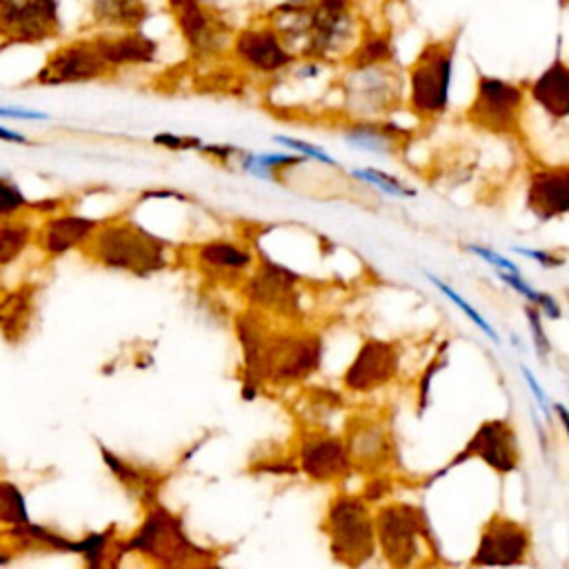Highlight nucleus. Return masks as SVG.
Segmentation results:
<instances>
[{
  "label": "nucleus",
  "mask_w": 569,
  "mask_h": 569,
  "mask_svg": "<svg viewBox=\"0 0 569 569\" xmlns=\"http://www.w3.org/2000/svg\"><path fill=\"white\" fill-rule=\"evenodd\" d=\"M342 438L349 449L353 471L373 476L387 473L393 465V438L385 420L367 413L351 416L345 425Z\"/></svg>",
  "instance_id": "12"
},
{
  "label": "nucleus",
  "mask_w": 569,
  "mask_h": 569,
  "mask_svg": "<svg viewBox=\"0 0 569 569\" xmlns=\"http://www.w3.org/2000/svg\"><path fill=\"white\" fill-rule=\"evenodd\" d=\"M400 82L380 64L358 67L345 84V107L358 118H378L396 107Z\"/></svg>",
  "instance_id": "14"
},
{
  "label": "nucleus",
  "mask_w": 569,
  "mask_h": 569,
  "mask_svg": "<svg viewBox=\"0 0 569 569\" xmlns=\"http://www.w3.org/2000/svg\"><path fill=\"white\" fill-rule=\"evenodd\" d=\"M296 460L300 473L313 482H342L353 473V462L342 436L327 427H305L298 438Z\"/></svg>",
  "instance_id": "10"
},
{
  "label": "nucleus",
  "mask_w": 569,
  "mask_h": 569,
  "mask_svg": "<svg viewBox=\"0 0 569 569\" xmlns=\"http://www.w3.org/2000/svg\"><path fill=\"white\" fill-rule=\"evenodd\" d=\"M100 453H102L104 465L113 473V478L120 482V487L127 493L136 496V500H140L144 509L158 502V493H160V487H162V478L158 473H153V471H149L144 467H138L133 462L122 460L120 456L111 453L102 445H100Z\"/></svg>",
  "instance_id": "25"
},
{
  "label": "nucleus",
  "mask_w": 569,
  "mask_h": 569,
  "mask_svg": "<svg viewBox=\"0 0 569 569\" xmlns=\"http://www.w3.org/2000/svg\"><path fill=\"white\" fill-rule=\"evenodd\" d=\"M258 253H260V262L242 284L249 307L293 320L300 313V296H298L300 276L293 269L276 262L267 253L262 251Z\"/></svg>",
  "instance_id": "9"
},
{
  "label": "nucleus",
  "mask_w": 569,
  "mask_h": 569,
  "mask_svg": "<svg viewBox=\"0 0 569 569\" xmlns=\"http://www.w3.org/2000/svg\"><path fill=\"white\" fill-rule=\"evenodd\" d=\"M58 29V0H0V36L31 44L56 36Z\"/></svg>",
  "instance_id": "16"
},
{
  "label": "nucleus",
  "mask_w": 569,
  "mask_h": 569,
  "mask_svg": "<svg viewBox=\"0 0 569 569\" xmlns=\"http://www.w3.org/2000/svg\"><path fill=\"white\" fill-rule=\"evenodd\" d=\"M382 558L396 569L442 562L425 511L411 502H387L373 513Z\"/></svg>",
  "instance_id": "3"
},
{
  "label": "nucleus",
  "mask_w": 569,
  "mask_h": 569,
  "mask_svg": "<svg viewBox=\"0 0 569 569\" xmlns=\"http://www.w3.org/2000/svg\"><path fill=\"white\" fill-rule=\"evenodd\" d=\"M533 102L553 120L569 118V64L556 58L529 89Z\"/></svg>",
  "instance_id": "24"
},
{
  "label": "nucleus",
  "mask_w": 569,
  "mask_h": 569,
  "mask_svg": "<svg viewBox=\"0 0 569 569\" xmlns=\"http://www.w3.org/2000/svg\"><path fill=\"white\" fill-rule=\"evenodd\" d=\"M82 251L104 269L138 278L153 276L169 264V242L127 218L102 220Z\"/></svg>",
  "instance_id": "1"
},
{
  "label": "nucleus",
  "mask_w": 569,
  "mask_h": 569,
  "mask_svg": "<svg viewBox=\"0 0 569 569\" xmlns=\"http://www.w3.org/2000/svg\"><path fill=\"white\" fill-rule=\"evenodd\" d=\"M0 522L7 527L29 522V511L22 491L4 480H0Z\"/></svg>",
  "instance_id": "30"
},
{
  "label": "nucleus",
  "mask_w": 569,
  "mask_h": 569,
  "mask_svg": "<svg viewBox=\"0 0 569 569\" xmlns=\"http://www.w3.org/2000/svg\"><path fill=\"white\" fill-rule=\"evenodd\" d=\"M196 262L200 271L213 282L244 284L247 276L251 273L253 251L236 240L216 238L202 242L196 249Z\"/></svg>",
  "instance_id": "20"
},
{
  "label": "nucleus",
  "mask_w": 569,
  "mask_h": 569,
  "mask_svg": "<svg viewBox=\"0 0 569 569\" xmlns=\"http://www.w3.org/2000/svg\"><path fill=\"white\" fill-rule=\"evenodd\" d=\"M0 118H11V120H47L49 116L42 113V111H33V109L0 107Z\"/></svg>",
  "instance_id": "42"
},
{
  "label": "nucleus",
  "mask_w": 569,
  "mask_h": 569,
  "mask_svg": "<svg viewBox=\"0 0 569 569\" xmlns=\"http://www.w3.org/2000/svg\"><path fill=\"white\" fill-rule=\"evenodd\" d=\"M111 531L113 527H109L107 531H89L82 540H76V551L82 562L91 569H98L104 565V558L109 556V542H111Z\"/></svg>",
  "instance_id": "32"
},
{
  "label": "nucleus",
  "mask_w": 569,
  "mask_h": 569,
  "mask_svg": "<svg viewBox=\"0 0 569 569\" xmlns=\"http://www.w3.org/2000/svg\"><path fill=\"white\" fill-rule=\"evenodd\" d=\"M567 298H569V291H567Z\"/></svg>",
  "instance_id": "45"
},
{
  "label": "nucleus",
  "mask_w": 569,
  "mask_h": 569,
  "mask_svg": "<svg viewBox=\"0 0 569 569\" xmlns=\"http://www.w3.org/2000/svg\"><path fill=\"white\" fill-rule=\"evenodd\" d=\"M24 207H29V200L22 189L16 187L9 178H0V220L18 216V211Z\"/></svg>",
  "instance_id": "34"
},
{
  "label": "nucleus",
  "mask_w": 569,
  "mask_h": 569,
  "mask_svg": "<svg viewBox=\"0 0 569 569\" xmlns=\"http://www.w3.org/2000/svg\"><path fill=\"white\" fill-rule=\"evenodd\" d=\"M273 140L280 142V144H284V147H289V149H293V151H298V153L305 156V158H311V160L320 162V164L338 167V162H336L325 149H320V147H316V144H311V142H307V140L291 138V136H273Z\"/></svg>",
  "instance_id": "35"
},
{
  "label": "nucleus",
  "mask_w": 569,
  "mask_h": 569,
  "mask_svg": "<svg viewBox=\"0 0 569 569\" xmlns=\"http://www.w3.org/2000/svg\"><path fill=\"white\" fill-rule=\"evenodd\" d=\"M525 316H527V322H529V331H531V340H533V349L538 353V358L545 362L549 351H551V342L547 338V331H545V325H542V311L536 307V305H527L525 307Z\"/></svg>",
  "instance_id": "33"
},
{
  "label": "nucleus",
  "mask_w": 569,
  "mask_h": 569,
  "mask_svg": "<svg viewBox=\"0 0 569 569\" xmlns=\"http://www.w3.org/2000/svg\"><path fill=\"white\" fill-rule=\"evenodd\" d=\"M33 236L36 231L29 220L18 216L2 218L0 220V269L13 264L24 253Z\"/></svg>",
  "instance_id": "27"
},
{
  "label": "nucleus",
  "mask_w": 569,
  "mask_h": 569,
  "mask_svg": "<svg viewBox=\"0 0 569 569\" xmlns=\"http://www.w3.org/2000/svg\"><path fill=\"white\" fill-rule=\"evenodd\" d=\"M93 18L109 29H136L144 22L147 0H93Z\"/></svg>",
  "instance_id": "26"
},
{
  "label": "nucleus",
  "mask_w": 569,
  "mask_h": 569,
  "mask_svg": "<svg viewBox=\"0 0 569 569\" xmlns=\"http://www.w3.org/2000/svg\"><path fill=\"white\" fill-rule=\"evenodd\" d=\"M113 69L107 64L93 40L69 42L53 51L42 69L36 73V82L44 87L91 82L109 76Z\"/></svg>",
  "instance_id": "13"
},
{
  "label": "nucleus",
  "mask_w": 569,
  "mask_h": 569,
  "mask_svg": "<svg viewBox=\"0 0 569 569\" xmlns=\"http://www.w3.org/2000/svg\"><path fill=\"white\" fill-rule=\"evenodd\" d=\"M447 362V345L440 349V353H436V358L431 360V365L422 371L420 376V382H418V411H425L427 407V398H429V387H431V380L436 376V371Z\"/></svg>",
  "instance_id": "37"
},
{
  "label": "nucleus",
  "mask_w": 569,
  "mask_h": 569,
  "mask_svg": "<svg viewBox=\"0 0 569 569\" xmlns=\"http://www.w3.org/2000/svg\"><path fill=\"white\" fill-rule=\"evenodd\" d=\"M342 136L349 147L378 156H402L411 138L407 129H400L393 122H378L371 118L351 122Z\"/></svg>",
  "instance_id": "22"
},
{
  "label": "nucleus",
  "mask_w": 569,
  "mask_h": 569,
  "mask_svg": "<svg viewBox=\"0 0 569 569\" xmlns=\"http://www.w3.org/2000/svg\"><path fill=\"white\" fill-rule=\"evenodd\" d=\"M353 178L380 189L382 193L387 196H398V198H413L416 196V189L409 187L407 182H402L400 178L387 173V171H380V169H373V167H365V169H353L351 171Z\"/></svg>",
  "instance_id": "31"
},
{
  "label": "nucleus",
  "mask_w": 569,
  "mask_h": 569,
  "mask_svg": "<svg viewBox=\"0 0 569 569\" xmlns=\"http://www.w3.org/2000/svg\"><path fill=\"white\" fill-rule=\"evenodd\" d=\"M467 251H469V253H473V256H478V258H482L485 262L493 264V267H496V271L520 273V269H518V264H516V262H511L509 258L500 256L498 251H493V249H489V247H485V244H467Z\"/></svg>",
  "instance_id": "39"
},
{
  "label": "nucleus",
  "mask_w": 569,
  "mask_h": 569,
  "mask_svg": "<svg viewBox=\"0 0 569 569\" xmlns=\"http://www.w3.org/2000/svg\"><path fill=\"white\" fill-rule=\"evenodd\" d=\"M496 273H498V278H500L502 282H507L516 293H520V296L527 298L531 305H536V307L542 311V316H547V318H551V320H558V318L562 316L558 300H556L551 293H545V291L533 289L527 280H522L520 273H509V271H496Z\"/></svg>",
  "instance_id": "28"
},
{
  "label": "nucleus",
  "mask_w": 569,
  "mask_h": 569,
  "mask_svg": "<svg viewBox=\"0 0 569 569\" xmlns=\"http://www.w3.org/2000/svg\"><path fill=\"white\" fill-rule=\"evenodd\" d=\"M322 531L331 558L345 567H360L378 551L373 511L360 493H336L327 507Z\"/></svg>",
  "instance_id": "4"
},
{
  "label": "nucleus",
  "mask_w": 569,
  "mask_h": 569,
  "mask_svg": "<svg viewBox=\"0 0 569 569\" xmlns=\"http://www.w3.org/2000/svg\"><path fill=\"white\" fill-rule=\"evenodd\" d=\"M425 276H427V280H429V282H431L440 293H442V296H447V298H449V300H451V302H453V305H456V307H458V309H460V311H462V313H465V316H467V318H469V320H471V322H473V325H476V327H478V329H480L489 340H491V342H500V336L496 333V329L491 327V322H489V320H487V318H485V316H482V313H480V311H478V309H476V307H473L465 296H460L451 284H447V282H445V280H440L438 276H433V273H425Z\"/></svg>",
  "instance_id": "29"
},
{
  "label": "nucleus",
  "mask_w": 569,
  "mask_h": 569,
  "mask_svg": "<svg viewBox=\"0 0 569 569\" xmlns=\"http://www.w3.org/2000/svg\"><path fill=\"white\" fill-rule=\"evenodd\" d=\"M513 251L522 258H529V260H536L540 267L545 269H558L567 262V258L562 253H556L551 249H529V247H513Z\"/></svg>",
  "instance_id": "38"
},
{
  "label": "nucleus",
  "mask_w": 569,
  "mask_h": 569,
  "mask_svg": "<svg viewBox=\"0 0 569 569\" xmlns=\"http://www.w3.org/2000/svg\"><path fill=\"white\" fill-rule=\"evenodd\" d=\"M0 140H4V142H16V144H27V142H29L27 136H22V133H18V131H11V129H7V127H2V124H0Z\"/></svg>",
  "instance_id": "43"
},
{
  "label": "nucleus",
  "mask_w": 569,
  "mask_h": 569,
  "mask_svg": "<svg viewBox=\"0 0 569 569\" xmlns=\"http://www.w3.org/2000/svg\"><path fill=\"white\" fill-rule=\"evenodd\" d=\"M527 209L547 222L569 213V164H538L527 176Z\"/></svg>",
  "instance_id": "18"
},
{
  "label": "nucleus",
  "mask_w": 569,
  "mask_h": 569,
  "mask_svg": "<svg viewBox=\"0 0 569 569\" xmlns=\"http://www.w3.org/2000/svg\"><path fill=\"white\" fill-rule=\"evenodd\" d=\"M100 222L80 213H53L40 224L38 244L49 258L64 256L71 249H82Z\"/></svg>",
  "instance_id": "21"
},
{
  "label": "nucleus",
  "mask_w": 569,
  "mask_h": 569,
  "mask_svg": "<svg viewBox=\"0 0 569 569\" xmlns=\"http://www.w3.org/2000/svg\"><path fill=\"white\" fill-rule=\"evenodd\" d=\"M469 460H480L487 465L491 471L507 476L518 471L520 467V445H518V433L511 420L507 418H491L485 420L476 427L471 438L462 445V449L436 473L425 480V487L433 485L438 478L449 473L451 469L469 462Z\"/></svg>",
  "instance_id": "7"
},
{
  "label": "nucleus",
  "mask_w": 569,
  "mask_h": 569,
  "mask_svg": "<svg viewBox=\"0 0 569 569\" xmlns=\"http://www.w3.org/2000/svg\"><path fill=\"white\" fill-rule=\"evenodd\" d=\"M93 42L111 69L124 64H147L156 58L158 51V44L151 38L133 29H127L122 33L98 36L93 38Z\"/></svg>",
  "instance_id": "23"
},
{
  "label": "nucleus",
  "mask_w": 569,
  "mask_h": 569,
  "mask_svg": "<svg viewBox=\"0 0 569 569\" xmlns=\"http://www.w3.org/2000/svg\"><path fill=\"white\" fill-rule=\"evenodd\" d=\"M236 60L256 73H280L296 62V53L287 47L278 29L269 24L247 27L231 40Z\"/></svg>",
  "instance_id": "17"
},
{
  "label": "nucleus",
  "mask_w": 569,
  "mask_h": 569,
  "mask_svg": "<svg viewBox=\"0 0 569 569\" xmlns=\"http://www.w3.org/2000/svg\"><path fill=\"white\" fill-rule=\"evenodd\" d=\"M522 102L525 93L518 84H511L500 78L480 76L476 96L465 111V120L476 129L516 138L520 136Z\"/></svg>",
  "instance_id": "8"
},
{
  "label": "nucleus",
  "mask_w": 569,
  "mask_h": 569,
  "mask_svg": "<svg viewBox=\"0 0 569 569\" xmlns=\"http://www.w3.org/2000/svg\"><path fill=\"white\" fill-rule=\"evenodd\" d=\"M393 491V480L387 476V473H373L365 480V487L360 491V496L369 502V505H376L385 498H389Z\"/></svg>",
  "instance_id": "36"
},
{
  "label": "nucleus",
  "mask_w": 569,
  "mask_h": 569,
  "mask_svg": "<svg viewBox=\"0 0 569 569\" xmlns=\"http://www.w3.org/2000/svg\"><path fill=\"white\" fill-rule=\"evenodd\" d=\"M522 376H525V382H527V387L531 389V393H533L536 402L540 405L542 413L549 418V416H551V405H549V398H547V393L542 391V387L538 385V380L533 378V373H531L527 367H522Z\"/></svg>",
  "instance_id": "41"
},
{
  "label": "nucleus",
  "mask_w": 569,
  "mask_h": 569,
  "mask_svg": "<svg viewBox=\"0 0 569 569\" xmlns=\"http://www.w3.org/2000/svg\"><path fill=\"white\" fill-rule=\"evenodd\" d=\"M153 144L171 149V151H189V149H200L202 140L191 138V136H176V133H158L153 136Z\"/></svg>",
  "instance_id": "40"
},
{
  "label": "nucleus",
  "mask_w": 569,
  "mask_h": 569,
  "mask_svg": "<svg viewBox=\"0 0 569 569\" xmlns=\"http://www.w3.org/2000/svg\"><path fill=\"white\" fill-rule=\"evenodd\" d=\"M178 29L191 53L209 58L227 44V27L198 0H169Z\"/></svg>",
  "instance_id": "19"
},
{
  "label": "nucleus",
  "mask_w": 569,
  "mask_h": 569,
  "mask_svg": "<svg viewBox=\"0 0 569 569\" xmlns=\"http://www.w3.org/2000/svg\"><path fill=\"white\" fill-rule=\"evenodd\" d=\"M531 553V531L505 516L493 513L485 520L476 551L469 560L471 567H513L525 565Z\"/></svg>",
  "instance_id": "11"
},
{
  "label": "nucleus",
  "mask_w": 569,
  "mask_h": 569,
  "mask_svg": "<svg viewBox=\"0 0 569 569\" xmlns=\"http://www.w3.org/2000/svg\"><path fill=\"white\" fill-rule=\"evenodd\" d=\"M322 362V338L316 331L289 329L267 333L260 362L258 382L271 385H293L307 380L320 369Z\"/></svg>",
  "instance_id": "5"
},
{
  "label": "nucleus",
  "mask_w": 569,
  "mask_h": 569,
  "mask_svg": "<svg viewBox=\"0 0 569 569\" xmlns=\"http://www.w3.org/2000/svg\"><path fill=\"white\" fill-rule=\"evenodd\" d=\"M120 553H138L158 567H198L213 565L216 553L196 545L178 513L156 502L147 507V513L133 536L120 542Z\"/></svg>",
  "instance_id": "2"
},
{
  "label": "nucleus",
  "mask_w": 569,
  "mask_h": 569,
  "mask_svg": "<svg viewBox=\"0 0 569 569\" xmlns=\"http://www.w3.org/2000/svg\"><path fill=\"white\" fill-rule=\"evenodd\" d=\"M453 40H440L427 44L409 69V111L420 120H433L447 111L451 67H453Z\"/></svg>",
  "instance_id": "6"
},
{
  "label": "nucleus",
  "mask_w": 569,
  "mask_h": 569,
  "mask_svg": "<svg viewBox=\"0 0 569 569\" xmlns=\"http://www.w3.org/2000/svg\"><path fill=\"white\" fill-rule=\"evenodd\" d=\"M553 411H556L558 420L562 422V427H565V433H567V440H569V409H567L565 405L556 402V405H553Z\"/></svg>",
  "instance_id": "44"
},
{
  "label": "nucleus",
  "mask_w": 569,
  "mask_h": 569,
  "mask_svg": "<svg viewBox=\"0 0 569 569\" xmlns=\"http://www.w3.org/2000/svg\"><path fill=\"white\" fill-rule=\"evenodd\" d=\"M400 369L398 347L389 340L367 338L342 373V387L351 393H369L396 378Z\"/></svg>",
  "instance_id": "15"
}]
</instances>
